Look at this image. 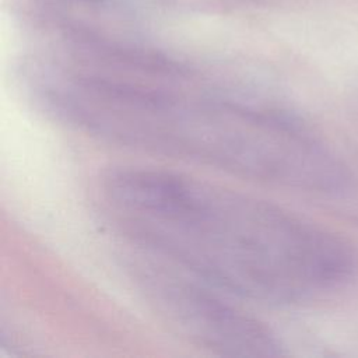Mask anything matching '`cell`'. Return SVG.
Segmentation results:
<instances>
[{
  "instance_id": "cell-2",
  "label": "cell",
  "mask_w": 358,
  "mask_h": 358,
  "mask_svg": "<svg viewBox=\"0 0 358 358\" xmlns=\"http://www.w3.org/2000/svg\"><path fill=\"white\" fill-rule=\"evenodd\" d=\"M103 221L144 255L239 298L289 305L337 289L350 242L260 197L162 169L122 166L95 186Z\"/></svg>"
},
{
  "instance_id": "cell-1",
  "label": "cell",
  "mask_w": 358,
  "mask_h": 358,
  "mask_svg": "<svg viewBox=\"0 0 358 358\" xmlns=\"http://www.w3.org/2000/svg\"><path fill=\"white\" fill-rule=\"evenodd\" d=\"M92 67L34 69L28 96L90 137L309 193L344 187L333 150L260 95L196 80L158 59L112 56Z\"/></svg>"
},
{
  "instance_id": "cell-3",
  "label": "cell",
  "mask_w": 358,
  "mask_h": 358,
  "mask_svg": "<svg viewBox=\"0 0 358 358\" xmlns=\"http://www.w3.org/2000/svg\"><path fill=\"white\" fill-rule=\"evenodd\" d=\"M129 266L145 302L175 333L225 357L266 358L282 354L277 334L259 317L222 298L220 289L157 259Z\"/></svg>"
}]
</instances>
